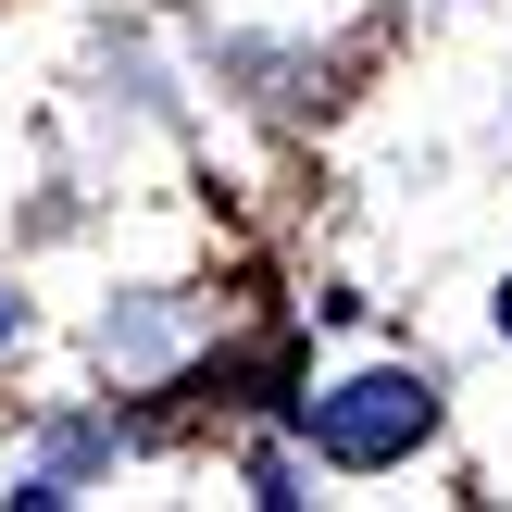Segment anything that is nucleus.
<instances>
[{
	"label": "nucleus",
	"mask_w": 512,
	"mask_h": 512,
	"mask_svg": "<svg viewBox=\"0 0 512 512\" xmlns=\"http://www.w3.org/2000/svg\"><path fill=\"white\" fill-rule=\"evenodd\" d=\"M500 338H512V288H500Z\"/></svg>",
	"instance_id": "2"
},
{
	"label": "nucleus",
	"mask_w": 512,
	"mask_h": 512,
	"mask_svg": "<svg viewBox=\"0 0 512 512\" xmlns=\"http://www.w3.org/2000/svg\"><path fill=\"white\" fill-rule=\"evenodd\" d=\"M0 325H13V313H0Z\"/></svg>",
	"instance_id": "3"
},
{
	"label": "nucleus",
	"mask_w": 512,
	"mask_h": 512,
	"mask_svg": "<svg viewBox=\"0 0 512 512\" xmlns=\"http://www.w3.org/2000/svg\"><path fill=\"white\" fill-rule=\"evenodd\" d=\"M425 425H438V400H425L413 375H350V388H325V400H313V450H325V463H350V475L400 463Z\"/></svg>",
	"instance_id": "1"
}]
</instances>
